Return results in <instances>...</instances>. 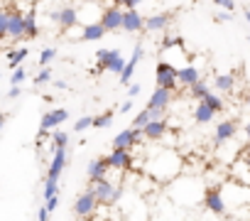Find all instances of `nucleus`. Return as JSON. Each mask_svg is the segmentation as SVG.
<instances>
[{
	"label": "nucleus",
	"mask_w": 250,
	"mask_h": 221,
	"mask_svg": "<svg viewBox=\"0 0 250 221\" xmlns=\"http://www.w3.org/2000/svg\"><path fill=\"white\" fill-rule=\"evenodd\" d=\"M96 64L98 69L96 71H113V74H120L125 69V59L118 49H98L96 52Z\"/></svg>",
	"instance_id": "2"
},
{
	"label": "nucleus",
	"mask_w": 250,
	"mask_h": 221,
	"mask_svg": "<svg viewBox=\"0 0 250 221\" xmlns=\"http://www.w3.org/2000/svg\"><path fill=\"white\" fill-rule=\"evenodd\" d=\"M57 192H59V182H57V179H44V192H42V194H44V199L54 197Z\"/></svg>",
	"instance_id": "33"
},
{
	"label": "nucleus",
	"mask_w": 250,
	"mask_h": 221,
	"mask_svg": "<svg viewBox=\"0 0 250 221\" xmlns=\"http://www.w3.org/2000/svg\"><path fill=\"white\" fill-rule=\"evenodd\" d=\"M8 37V13H0V40Z\"/></svg>",
	"instance_id": "37"
},
{
	"label": "nucleus",
	"mask_w": 250,
	"mask_h": 221,
	"mask_svg": "<svg viewBox=\"0 0 250 221\" xmlns=\"http://www.w3.org/2000/svg\"><path fill=\"white\" fill-rule=\"evenodd\" d=\"M248 42H250V37H248Z\"/></svg>",
	"instance_id": "52"
},
{
	"label": "nucleus",
	"mask_w": 250,
	"mask_h": 221,
	"mask_svg": "<svg viewBox=\"0 0 250 221\" xmlns=\"http://www.w3.org/2000/svg\"><path fill=\"white\" fill-rule=\"evenodd\" d=\"M177 79H179V84H184V86H191V84H196V81H199V69H196V66H191V64H187V66H179V71H177Z\"/></svg>",
	"instance_id": "23"
},
{
	"label": "nucleus",
	"mask_w": 250,
	"mask_h": 221,
	"mask_svg": "<svg viewBox=\"0 0 250 221\" xmlns=\"http://www.w3.org/2000/svg\"><path fill=\"white\" fill-rule=\"evenodd\" d=\"M49 214H52V211H49L47 206H40V209H37V219H40V221H47Z\"/></svg>",
	"instance_id": "41"
},
{
	"label": "nucleus",
	"mask_w": 250,
	"mask_h": 221,
	"mask_svg": "<svg viewBox=\"0 0 250 221\" xmlns=\"http://www.w3.org/2000/svg\"><path fill=\"white\" fill-rule=\"evenodd\" d=\"M204 206H206V211H211L216 216H228V201H226L221 187H208L204 192Z\"/></svg>",
	"instance_id": "4"
},
{
	"label": "nucleus",
	"mask_w": 250,
	"mask_h": 221,
	"mask_svg": "<svg viewBox=\"0 0 250 221\" xmlns=\"http://www.w3.org/2000/svg\"><path fill=\"white\" fill-rule=\"evenodd\" d=\"M27 54H30V49L27 47H18V49H10L8 52V66L10 69H15V66H20L25 59H27Z\"/></svg>",
	"instance_id": "24"
},
{
	"label": "nucleus",
	"mask_w": 250,
	"mask_h": 221,
	"mask_svg": "<svg viewBox=\"0 0 250 221\" xmlns=\"http://www.w3.org/2000/svg\"><path fill=\"white\" fill-rule=\"evenodd\" d=\"M86 128H93V118H91V116H83V118H79V121L74 123V131H76V133H83Z\"/></svg>",
	"instance_id": "34"
},
{
	"label": "nucleus",
	"mask_w": 250,
	"mask_h": 221,
	"mask_svg": "<svg viewBox=\"0 0 250 221\" xmlns=\"http://www.w3.org/2000/svg\"><path fill=\"white\" fill-rule=\"evenodd\" d=\"M3 126H5V113H0V131H3Z\"/></svg>",
	"instance_id": "48"
},
{
	"label": "nucleus",
	"mask_w": 250,
	"mask_h": 221,
	"mask_svg": "<svg viewBox=\"0 0 250 221\" xmlns=\"http://www.w3.org/2000/svg\"><path fill=\"white\" fill-rule=\"evenodd\" d=\"M216 20H218V22H228V20H230V13H218Z\"/></svg>",
	"instance_id": "44"
},
{
	"label": "nucleus",
	"mask_w": 250,
	"mask_h": 221,
	"mask_svg": "<svg viewBox=\"0 0 250 221\" xmlns=\"http://www.w3.org/2000/svg\"><path fill=\"white\" fill-rule=\"evenodd\" d=\"M143 138V128H125L113 138V148H123V150H133L138 145V140Z\"/></svg>",
	"instance_id": "8"
},
{
	"label": "nucleus",
	"mask_w": 250,
	"mask_h": 221,
	"mask_svg": "<svg viewBox=\"0 0 250 221\" xmlns=\"http://www.w3.org/2000/svg\"><path fill=\"white\" fill-rule=\"evenodd\" d=\"M130 110H133V98H128V101L120 106V113H130Z\"/></svg>",
	"instance_id": "43"
},
{
	"label": "nucleus",
	"mask_w": 250,
	"mask_h": 221,
	"mask_svg": "<svg viewBox=\"0 0 250 221\" xmlns=\"http://www.w3.org/2000/svg\"><path fill=\"white\" fill-rule=\"evenodd\" d=\"M54 57H57V49H54V47H44V49L40 52V64H42V66H47Z\"/></svg>",
	"instance_id": "32"
},
{
	"label": "nucleus",
	"mask_w": 250,
	"mask_h": 221,
	"mask_svg": "<svg viewBox=\"0 0 250 221\" xmlns=\"http://www.w3.org/2000/svg\"><path fill=\"white\" fill-rule=\"evenodd\" d=\"M8 37H13V40H22L25 37V15L8 13Z\"/></svg>",
	"instance_id": "17"
},
{
	"label": "nucleus",
	"mask_w": 250,
	"mask_h": 221,
	"mask_svg": "<svg viewBox=\"0 0 250 221\" xmlns=\"http://www.w3.org/2000/svg\"><path fill=\"white\" fill-rule=\"evenodd\" d=\"M172 22V13H155L145 18V32H165Z\"/></svg>",
	"instance_id": "16"
},
{
	"label": "nucleus",
	"mask_w": 250,
	"mask_h": 221,
	"mask_svg": "<svg viewBox=\"0 0 250 221\" xmlns=\"http://www.w3.org/2000/svg\"><path fill=\"white\" fill-rule=\"evenodd\" d=\"M110 170H113V167H110V160H108V157H93V160L88 162V167H86V175H88L91 182H96V179H103Z\"/></svg>",
	"instance_id": "14"
},
{
	"label": "nucleus",
	"mask_w": 250,
	"mask_h": 221,
	"mask_svg": "<svg viewBox=\"0 0 250 221\" xmlns=\"http://www.w3.org/2000/svg\"><path fill=\"white\" fill-rule=\"evenodd\" d=\"M143 0H125V8H138Z\"/></svg>",
	"instance_id": "45"
},
{
	"label": "nucleus",
	"mask_w": 250,
	"mask_h": 221,
	"mask_svg": "<svg viewBox=\"0 0 250 221\" xmlns=\"http://www.w3.org/2000/svg\"><path fill=\"white\" fill-rule=\"evenodd\" d=\"M108 160H110V167L113 170H118V172H128V170H133V153L130 150H123V148H113V153L108 155Z\"/></svg>",
	"instance_id": "10"
},
{
	"label": "nucleus",
	"mask_w": 250,
	"mask_h": 221,
	"mask_svg": "<svg viewBox=\"0 0 250 221\" xmlns=\"http://www.w3.org/2000/svg\"><path fill=\"white\" fill-rule=\"evenodd\" d=\"M64 167H66V148H54V157H52V162H49L47 179H57V182H59Z\"/></svg>",
	"instance_id": "13"
},
{
	"label": "nucleus",
	"mask_w": 250,
	"mask_h": 221,
	"mask_svg": "<svg viewBox=\"0 0 250 221\" xmlns=\"http://www.w3.org/2000/svg\"><path fill=\"white\" fill-rule=\"evenodd\" d=\"M105 32H108V30L101 25V20H96V22H86L83 30H81V40H83V42H96V40H101Z\"/></svg>",
	"instance_id": "21"
},
{
	"label": "nucleus",
	"mask_w": 250,
	"mask_h": 221,
	"mask_svg": "<svg viewBox=\"0 0 250 221\" xmlns=\"http://www.w3.org/2000/svg\"><path fill=\"white\" fill-rule=\"evenodd\" d=\"M140 88H143V86H140L138 81H135V84H130V86H128V98H135V96L140 93Z\"/></svg>",
	"instance_id": "40"
},
{
	"label": "nucleus",
	"mask_w": 250,
	"mask_h": 221,
	"mask_svg": "<svg viewBox=\"0 0 250 221\" xmlns=\"http://www.w3.org/2000/svg\"><path fill=\"white\" fill-rule=\"evenodd\" d=\"M47 81H52V69H49V66H44V69L35 76V86H42V84H47Z\"/></svg>",
	"instance_id": "35"
},
{
	"label": "nucleus",
	"mask_w": 250,
	"mask_h": 221,
	"mask_svg": "<svg viewBox=\"0 0 250 221\" xmlns=\"http://www.w3.org/2000/svg\"><path fill=\"white\" fill-rule=\"evenodd\" d=\"M101 25L108 30V32H115V30H123V10H118V5H110L105 10H101Z\"/></svg>",
	"instance_id": "12"
},
{
	"label": "nucleus",
	"mask_w": 250,
	"mask_h": 221,
	"mask_svg": "<svg viewBox=\"0 0 250 221\" xmlns=\"http://www.w3.org/2000/svg\"><path fill=\"white\" fill-rule=\"evenodd\" d=\"M44 206H47L49 211H57V206H59V194H54V197L44 199Z\"/></svg>",
	"instance_id": "38"
},
{
	"label": "nucleus",
	"mask_w": 250,
	"mask_h": 221,
	"mask_svg": "<svg viewBox=\"0 0 250 221\" xmlns=\"http://www.w3.org/2000/svg\"><path fill=\"white\" fill-rule=\"evenodd\" d=\"M52 145H54V148H66V145H69V133H64V131H52Z\"/></svg>",
	"instance_id": "29"
},
{
	"label": "nucleus",
	"mask_w": 250,
	"mask_h": 221,
	"mask_svg": "<svg viewBox=\"0 0 250 221\" xmlns=\"http://www.w3.org/2000/svg\"><path fill=\"white\" fill-rule=\"evenodd\" d=\"M182 167H184V162H182V157H179L172 148L160 150V153L147 162V172H150V177L157 179V182H172L174 177H179Z\"/></svg>",
	"instance_id": "1"
},
{
	"label": "nucleus",
	"mask_w": 250,
	"mask_h": 221,
	"mask_svg": "<svg viewBox=\"0 0 250 221\" xmlns=\"http://www.w3.org/2000/svg\"><path fill=\"white\" fill-rule=\"evenodd\" d=\"M243 15H245V20H248V25H250V10H243Z\"/></svg>",
	"instance_id": "49"
},
{
	"label": "nucleus",
	"mask_w": 250,
	"mask_h": 221,
	"mask_svg": "<svg viewBox=\"0 0 250 221\" xmlns=\"http://www.w3.org/2000/svg\"><path fill=\"white\" fill-rule=\"evenodd\" d=\"M245 135H248V140H250V123L245 126Z\"/></svg>",
	"instance_id": "50"
},
{
	"label": "nucleus",
	"mask_w": 250,
	"mask_h": 221,
	"mask_svg": "<svg viewBox=\"0 0 250 221\" xmlns=\"http://www.w3.org/2000/svg\"><path fill=\"white\" fill-rule=\"evenodd\" d=\"M204 101H206V103H208V106L216 110V113H221V110H223V101H221V96H216L213 91H208V93L204 96Z\"/></svg>",
	"instance_id": "31"
},
{
	"label": "nucleus",
	"mask_w": 250,
	"mask_h": 221,
	"mask_svg": "<svg viewBox=\"0 0 250 221\" xmlns=\"http://www.w3.org/2000/svg\"><path fill=\"white\" fill-rule=\"evenodd\" d=\"M189 91H191V96H194V98H199V101H201V98H204L211 88L206 86V81H201V79H199L196 84H191V86H189Z\"/></svg>",
	"instance_id": "28"
},
{
	"label": "nucleus",
	"mask_w": 250,
	"mask_h": 221,
	"mask_svg": "<svg viewBox=\"0 0 250 221\" xmlns=\"http://www.w3.org/2000/svg\"><path fill=\"white\" fill-rule=\"evenodd\" d=\"M40 35V27H37V18H35V10H30L25 15V37H37Z\"/></svg>",
	"instance_id": "26"
},
{
	"label": "nucleus",
	"mask_w": 250,
	"mask_h": 221,
	"mask_svg": "<svg viewBox=\"0 0 250 221\" xmlns=\"http://www.w3.org/2000/svg\"><path fill=\"white\" fill-rule=\"evenodd\" d=\"M113 5H118V8H125V0H113Z\"/></svg>",
	"instance_id": "47"
},
{
	"label": "nucleus",
	"mask_w": 250,
	"mask_h": 221,
	"mask_svg": "<svg viewBox=\"0 0 250 221\" xmlns=\"http://www.w3.org/2000/svg\"><path fill=\"white\" fill-rule=\"evenodd\" d=\"M22 93V88H20V84H13V88L8 91V98H18Z\"/></svg>",
	"instance_id": "42"
},
{
	"label": "nucleus",
	"mask_w": 250,
	"mask_h": 221,
	"mask_svg": "<svg viewBox=\"0 0 250 221\" xmlns=\"http://www.w3.org/2000/svg\"><path fill=\"white\" fill-rule=\"evenodd\" d=\"M54 88H66V81H62V79H59V81H54Z\"/></svg>",
	"instance_id": "46"
},
{
	"label": "nucleus",
	"mask_w": 250,
	"mask_h": 221,
	"mask_svg": "<svg viewBox=\"0 0 250 221\" xmlns=\"http://www.w3.org/2000/svg\"><path fill=\"white\" fill-rule=\"evenodd\" d=\"M96 209H98V199H96L93 187H88L86 192H81V194L76 197V201H74V216H79V219H91V216L96 214Z\"/></svg>",
	"instance_id": "5"
},
{
	"label": "nucleus",
	"mask_w": 250,
	"mask_h": 221,
	"mask_svg": "<svg viewBox=\"0 0 250 221\" xmlns=\"http://www.w3.org/2000/svg\"><path fill=\"white\" fill-rule=\"evenodd\" d=\"M172 103V91L169 88H165V86H157L155 91H152V96H150V101H147V106L150 108H165L167 110V106Z\"/></svg>",
	"instance_id": "20"
},
{
	"label": "nucleus",
	"mask_w": 250,
	"mask_h": 221,
	"mask_svg": "<svg viewBox=\"0 0 250 221\" xmlns=\"http://www.w3.org/2000/svg\"><path fill=\"white\" fill-rule=\"evenodd\" d=\"M66 118H69V110H66V108L47 110V113L42 116V121H40V138H42V135H47V133H52L54 128H59Z\"/></svg>",
	"instance_id": "7"
},
{
	"label": "nucleus",
	"mask_w": 250,
	"mask_h": 221,
	"mask_svg": "<svg viewBox=\"0 0 250 221\" xmlns=\"http://www.w3.org/2000/svg\"><path fill=\"white\" fill-rule=\"evenodd\" d=\"M213 116H216V110L201 98L196 106H194V121L196 123H201V126H206V123H211L213 121Z\"/></svg>",
	"instance_id": "22"
},
{
	"label": "nucleus",
	"mask_w": 250,
	"mask_h": 221,
	"mask_svg": "<svg viewBox=\"0 0 250 221\" xmlns=\"http://www.w3.org/2000/svg\"><path fill=\"white\" fill-rule=\"evenodd\" d=\"M91 187H93V192H96L98 204H115V201H120V197H123V187H115V184L108 182L105 177L91 182Z\"/></svg>",
	"instance_id": "3"
},
{
	"label": "nucleus",
	"mask_w": 250,
	"mask_h": 221,
	"mask_svg": "<svg viewBox=\"0 0 250 221\" xmlns=\"http://www.w3.org/2000/svg\"><path fill=\"white\" fill-rule=\"evenodd\" d=\"M113 123V110H105V113L93 118V128H108Z\"/></svg>",
	"instance_id": "30"
},
{
	"label": "nucleus",
	"mask_w": 250,
	"mask_h": 221,
	"mask_svg": "<svg viewBox=\"0 0 250 221\" xmlns=\"http://www.w3.org/2000/svg\"><path fill=\"white\" fill-rule=\"evenodd\" d=\"M177 71H179V66H174V64L165 62V59H162V62H157V66H155V81H157V86H165V88L174 91V88H177V84H179Z\"/></svg>",
	"instance_id": "6"
},
{
	"label": "nucleus",
	"mask_w": 250,
	"mask_h": 221,
	"mask_svg": "<svg viewBox=\"0 0 250 221\" xmlns=\"http://www.w3.org/2000/svg\"><path fill=\"white\" fill-rule=\"evenodd\" d=\"M143 54H145V49H143V44H138V47L133 49V57L125 62V69L118 74V76H120V84H125V86L130 84V79H133V74H135V66H138V62L143 59Z\"/></svg>",
	"instance_id": "15"
},
{
	"label": "nucleus",
	"mask_w": 250,
	"mask_h": 221,
	"mask_svg": "<svg viewBox=\"0 0 250 221\" xmlns=\"http://www.w3.org/2000/svg\"><path fill=\"white\" fill-rule=\"evenodd\" d=\"M25 76H27V71H25L22 66H15V71L10 74V84H22Z\"/></svg>",
	"instance_id": "36"
},
{
	"label": "nucleus",
	"mask_w": 250,
	"mask_h": 221,
	"mask_svg": "<svg viewBox=\"0 0 250 221\" xmlns=\"http://www.w3.org/2000/svg\"><path fill=\"white\" fill-rule=\"evenodd\" d=\"M235 131H238V126H235V121H221L218 126H216V148H221L223 143H228V140H233V135H235Z\"/></svg>",
	"instance_id": "19"
},
{
	"label": "nucleus",
	"mask_w": 250,
	"mask_h": 221,
	"mask_svg": "<svg viewBox=\"0 0 250 221\" xmlns=\"http://www.w3.org/2000/svg\"><path fill=\"white\" fill-rule=\"evenodd\" d=\"M123 32H145V18L135 8L123 10Z\"/></svg>",
	"instance_id": "11"
},
{
	"label": "nucleus",
	"mask_w": 250,
	"mask_h": 221,
	"mask_svg": "<svg viewBox=\"0 0 250 221\" xmlns=\"http://www.w3.org/2000/svg\"><path fill=\"white\" fill-rule=\"evenodd\" d=\"M245 103H248V106H250V93H248V98H245Z\"/></svg>",
	"instance_id": "51"
},
{
	"label": "nucleus",
	"mask_w": 250,
	"mask_h": 221,
	"mask_svg": "<svg viewBox=\"0 0 250 221\" xmlns=\"http://www.w3.org/2000/svg\"><path fill=\"white\" fill-rule=\"evenodd\" d=\"M213 5H221V8H226V10H235V0H213Z\"/></svg>",
	"instance_id": "39"
},
{
	"label": "nucleus",
	"mask_w": 250,
	"mask_h": 221,
	"mask_svg": "<svg viewBox=\"0 0 250 221\" xmlns=\"http://www.w3.org/2000/svg\"><path fill=\"white\" fill-rule=\"evenodd\" d=\"M165 133H167V121H165V118H152V121L143 128V135H145L147 140H162Z\"/></svg>",
	"instance_id": "18"
},
{
	"label": "nucleus",
	"mask_w": 250,
	"mask_h": 221,
	"mask_svg": "<svg viewBox=\"0 0 250 221\" xmlns=\"http://www.w3.org/2000/svg\"><path fill=\"white\" fill-rule=\"evenodd\" d=\"M213 86L221 88V91H233L235 88V76L233 74H218L213 79Z\"/></svg>",
	"instance_id": "25"
},
{
	"label": "nucleus",
	"mask_w": 250,
	"mask_h": 221,
	"mask_svg": "<svg viewBox=\"0 0 250 221\" xmlns=\"http://www.w3.org/2000/svg\"><path fill=\"white\" fill-rule=\"evenodd\" d=\"M52 20H57L64 30H71V27H76V25L81 22L79 10L71 8V5H64V8H59V10H52Z\"/></svg>",
	"instance_id": "9"
},
{
	"label": "nucleus",
	"mask_w": 250,
	"mask_h": 221,
	"mask_svg": "<svg viewBox=\"0 0 250 221\" xmlns=\"http://www.w3.org/2000/svg\"><path fill=\"white\" fill-rule=\"evenodd\" d=\"M152 121V113H150V108H143L140 113L133 118V128H145L147 123Z\"/></svg>",
	"instance_id": "27"
}]
</instances>
